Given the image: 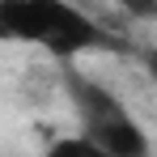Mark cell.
Wrapping results in <instances>:
<instances>
[{
    "instance_id": "obj_1",
    "label": "cell",
    "mask_w": 157,
    "mask_h": 157,
    "mask_svg": "<svg viewBox=\"0 0 157 157\" xmlns=\"http://www.w3.org/2000/svg\"><path fill=\"white\" fill-rule=\"evenodd\" d=\"M0 43H30L38 51L72 64L89 51H123L115 30L98 26L68 0H0Z\"/></svg>"
},
{
    "instance_id": "obj_2",
    "label": "cell",
    "mask_w": 157,
    "mask_h": 157,
    "mask_svg": "<svg viewBox=\"0 0 157 157\" xmlns=\"http://www.w3.org/2000/svg\"><path fill=\"white\" fill-rule=\"evenodd\" d=\"M59 85L81 119V140H89L106 157H153L149 132L140 128V119L123 106V98L110 85H102L94 72H85L77 64H64Z\"/></svg>"
},
{
    "instance_id": "obj_3",
    "label": "cell",
    "mask_w": 157,
    "mask_h": 157,
    "mask_svg": "<svg viewBox=\"0 0 157 157\" xmlns=\"http://www.w3.org/2000/svg\"><path fill=\"white\" fill-rule=\"evenodd\" d=\"M43 157H106L102 149H94L89 140H81V136H64V140H55L47 144V153Z\"/></svg>"
},
{
    "instance_id": "obj_4",
    "label": "cell",
    "mask_w": 157,
    "mask_h": 157,
    "mask_svg": "<svg viewBox=\"0 0 157 157\" xmlns=\"http://www.w3.org/2000/svg\"><path fill=\"white\" fill-rule=\"evenodd\" d=\"M140 64H144V72H149V81L157 85V47H144V51H140Z\"/></svg>"
}]
</instances>
